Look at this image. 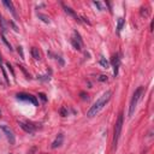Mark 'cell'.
I'll return each mask as SVG.
<instances>
[{
    "label": "cell",
    "mask_w": 154,
    "mask_h": 154,
    "mask_svg": "<svg viewBox=\"0 0 154 154\" xmlns=\"http://www.w3.org/2000/svg\"><path fill=\"white\" fill-rule=\"evenodd\" d=\"M111 96H112V92H111V90L105 92V93L100 96V98L98 99V101H96L90 108H89V111L87 112V116H88L89 118H92V117H94V116L98 115V113H99L105 106H106V104L110 101Z\"/></svg>",
    "instance_id": "obj_1"
},
{
    "label": "cell",
    "mask_w": 154,
    "mask_h": 154,
    "mask_svg": "<svg viewBox=\"0 0 154 154\" xmlns=\"http://www.w3.org/2000/svg\"><path fill=\"white\" fill-rule=\"evenodd\" d=\"M143 93V87H139L135 90L134 95H133V99L130 101V107H129V117H131L134 115V112L136 110V106H137V102L141 99V95Z\"/></svg>",
    "instance_id": "obj_2"
},
{
    "label": "cell",
    "mask_w": 154,
    "mask_h": 154,
    "mask_svg": "<svg viewBox=\"0 0 154 154\" xmlns=\"http://www.w3.org/2000/svg\"><path fill=\"white\" fill-rule=\"evenodd\" d=\"M122 128H123V115H120L118 117V120L116 123V126H115V136H113V148H117V143H118V140H119V136H120V133H122Z\"/></svg>",
    "instance_id": "obj_3"
},
{
    "label": "cell",
    "mask_w": 154,
    "mask_h": 154,
    "mask_svg": "<svg viewBox=\"0 0 154 154\" xmlns=\"http://www.w3.org/2000/svg\"><path fill=\"white\" fill-rule=\"evenodd\" d=\"M17 99L18 100H22V101H28V102H31L33 105H35V106H37V100L35 96L30 95V94H26V93H19L17 94Z\"/></svg>",
    "instance_id": "obj_4"
},
{
    "label": "cell",
    "mask_w": 154,
    "mask_h": 154,
    "mask_svg": "<svg viewBox=\"0 0 154 154\" xmlns=\"http://www.w3.org/2000/svg\"><path fill=\"white\" fill-rule=\"evenodd\" d=\"M0 129L3 130V133L6 135V137H7V140H9V142H10V144H15V142H16V139H15V135H13V131L11 130V129L7 126V125H0Z\"/></svg>",
    "instance_id": "obj_5"
},
{
    "label": "cell",
    "mask_w": 154,
    "mask_h": 154,
    "mask_svg": "<svg viewBox=\"0 0 154 154\" xmlns=\"http://www.w3.org/2000/svg\"><path fill=\"white\" fill-rule=\"evenodd\" d=\"M72 45H74V47L76 48V50H78V51H81V50H82L83 41H82V40H81V36H79V34H78V33H76V31H75V37L72 39Z\"/></svg>",
    "instance_id": "obj_6"
},
{
    "label": "cell",
    "mask_w": 154,
    "mask_h": 154,
    "mask_svg": "<svg viewBox=\"0 0 154 154\" xmlns=\"http://www.w3.org/2000/svg\"><path fill=\"white\" fill-rule=\"evenodd\" d=\"M119 64H120V58H119V55H115L112 58V65L113 68H115V71H113V75L117 76L118 75V68H119Z\"/></svg>",
    "instance_id": "obj_7"
},
{
    "label": "cell",
    "mask_w": 154,
    "mask_h": 154,
    "mask_svg": "<svg viewBox=\"0 0 154 154\" xmlns=\"http://www.w3.org/2000/svg\"><path fill=\"white\" fill-rule=\"evenodd\" d=\"M63 140H64V136H63V134H59L58 136H57V139L53 141V143H52V146H51V147H52L53 149H55V148L60 147V146H61V143H63Z\"/></svg>",
    "instance_id": "obj_8"
},
{
    "label": "cell",
    "mask_w": 154,
    "mask_h": 154,
    "mask_svg": "<svg viewBox=\"0 0 154 154\" xmlns=\"http://www.w3.org/2000/svg\"><path fill=\"white\" fill-rule=\"evenodd\" d=\"M3 4L7 7V10H9L11 13H12V16L15 18H17V13H16V10H15V6H13V4L11 3V1H7V0H4L3 1Z\"/></svg>",
    "instance_id": "obj_9"
},
{
    "label": "cell",
    "mask_w": 154,
    "mask_h": 154,
    "mask_svg": "<svg viewBox=\"0 0 154 154\" xmlns=\"http://www.w3.org/2000/svg\"><path fill=\"white\" fill-rule=\"evenodd\" d=\"M18 124H19V126H21L26 133H28V134H33V133H34V128L31 126L30 124L23 123V122H18Z\"/></svg>",
    "instance_id": "obj_10"
},
{
    "label": "cell",
    "mask_w": 154,
    "mask_h": 154,
    "mask_svg": "<svg viewBox=\"0 0 154 154\" xmlns=\"http://www.w3.org/2000/svg\"><path fill=\"white\" fill-rule=\"evenodd\" d=\"M31 55H33V58L35 60H40V59H41V54H40V52H39V50H37L36 47L31 48Z\"/></svg>",
    "instance_id": "obj_11"
},
{
    "label": "cell",
    "mask_w": 154,
    "mask_h": 154,
    "mask_svg": "<svg viewBox=\"0 0 154 154\" xmlns=\"http://www.w3.org/2000/svg\"><path fill=\"white\" fill-rule=\"evenodd\" d=\"M37 17L41 19L42 22H45V23H47V24H50L51 23V19H50V17L48 16H46V15H42V13H39L37 15Z\"/></svg>",
    "instance_id": "obj_12"
},
{
    "label": "cell",
    "mask_w": 154,
    "mask_h": 154,
    "mask_svg": "<svg viewBox=\"0 0 154 154\" xmlns=\"http://www.w3.org/2000/svg\"><path fill=\"white\" fill-rule=\"evenodd\" d=\"M99 63H100V65L104 66L105 69H108V66H110V63L106 60V58H104V57H101V58H100Z\"/></svg>",
    "instance_id": "obj_13"
},
{
    "label": "cell",
    "mask_w": 154,
    "mask_h": 154,
    "mask_svg": "<svg viewBox=\"0 0 154 154\" xmlns=\"http://www.w3.org/2000/svg\"><path fill=\"white\" fill-rule=\"evenodd\" d=\"M64 10H65V12L68 13V15H70V16H72V17H75L76 19H78V17H77V15L74 12V11H72L71 9H70V7H66V6H64Z\"/></svg>",
    "instance_id": "obj_14"
},
{
    "label": "cell",
    "mask_w": 154,
    "mask_h": 154,
    "mask_svg": "<svg viewBox=\"0 0 154 154\" xmlns=\"http://www.w3.org/2000/svg\"><path fill=\"white\" fill-rule=\"evenodd\" d=\"M123 26H124V19L123 18H118V24H117V31L120 33V30L123 29Z\"/></svg>",
    "instance_id": "obj_15"
},
{
    "label": "cell",
    "mask_w": 154,
    "mask_h": 154,
    "mask_svg": "<svg viewBox=\"0 0 154 154\" xmlns=\"http://www.w3.org/2000/svg\"><path fill=\"white\" fill-rule=\"evenodd\" d=\"M0 26H1V34H4L6 31V26H5V22H4V18L1 15H0Z\"/></svg>",
    "instance_id": "obj_16"
},
{
    "label": "cell",
    "mask_w": 154,
    "mask_h": 154,
    "mask_svg": "<svg viewBox=\"0 0 154 154\" xmlns=\"http://www.w3.org/2000/svg\"><path fill=\"white\" fill-rule=\"evenodd\" d=\"M1 39H3V41L5 42V45L7 46V47H9V50L10 51H12V47H11V44L9 42V41H7V40H6V37H5V35L4 34H1Z\"/></svg>",
    "instance_id": "obj_17"
},
{
    "label": "cell",
    "mask_w": 154,
    "mask_h": 154,
    "mask_svg": "<svg viewBox=\"0 0 154 154\" xmlns=\"http://www.w3.org/2000/svg\"><path fill=\"white\" fill-rule=\"evenodd\" d=\"M6 66L9 68V70L11 71V74H12V76H13V75H15V71H13V69H12V66H11V64H10V63H7V64H6Z\"/></svg>",
    "instance_id": "obj_18"
},
{
    "label": "cell",
    "mask_w": 154,
    "mask_h": 154,
    "mask_svg": "<svg viewBox=\"0 0 154 154\" xmlns=\"http://www.w3.org/2000/svg\"><path fill=\"white\" fill-rule=\"evenodd\" d=\"M99 81H101V82H105V81H107V76H105V75L99 76Z\"/></svg>",
    "instance_id": "obj_19"
},
{
    "label": "cell",
    "mask_w": 154,
    "mask_h": 154,
    "mask_svg": "<svg viewBox=\"0 0 154 154\" xmlns=\"http://www.w3.org/2000/svg\"><path fill=\"white\" fill-rule=\"evenodd\" d=\"M18 53L21 54V58L24 59V53H23V50H22V47H21V46L18 47Z\"/></svg>",
    "instance_id": "obj_20"
},
{
    "label": "cell",
    "mask_w": 154,
    "mask_h": 154,
    "mask_svg": "<svg viewBox=\"0 0 154 154\" xmlns=\"http://www.w3.org/2000/svg\"><path fill=\"white\" fill-rule=\"evenodd\" d=\"M39 96H40V98H41V99H42V101H44V102H46L47 98H46V95H45V94H42V93H40V94H39Z\"/></svg>",
    "instance_id": "obj_21"
},
{
    "label": "cell",
    "mask_w": 154,
    "mask_h": 154,
    "mask_svg": "<svg viewBox=\"0 0 154 154\" xmlns=\"http://www.w3.org/2000/svg\"><path fill=\"white\" fill-rule=\"evenodd\" d=\"M10 24H11V26H12V28H13V30L16 31V33H18V28L16 27V24H15L13 22H10Z\"/></svg>",
    "instance_id": "obj_22"
},
{
    "label": "cell",
    "mask_w": 154,
    "mask_h": 154,
    "mask_svg": "<svg viewBox=\"0 0 154 154\" xmlns=\"http://www.w3.org/2000/svg\"><path fill=\"white\" fill-rule=\"evenodd\" d=\"M94 5H95V6H98V7H99V10H100V11L102 10V7H101V4H100L99 1H94Z\"/></svg>",
    "instance_id": "obj_23"
},
{
    "label": "cell",
    "mask_w": 154,
    "mask_h": 154,
    "mask_svg": "<svg viewBox=\"0 0 154 154\" xmlns=\"http://www.w3.org/2000/svg\"><path fill=\"white\" fill-rule=\"evenodd\" d=\"M0 64H1V55H0Z\"/></svg>",
    "instance_id": "obj_24"
}]
</instances>
